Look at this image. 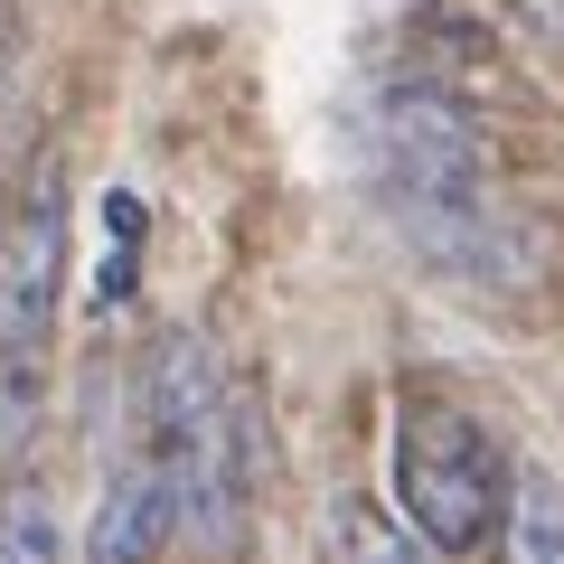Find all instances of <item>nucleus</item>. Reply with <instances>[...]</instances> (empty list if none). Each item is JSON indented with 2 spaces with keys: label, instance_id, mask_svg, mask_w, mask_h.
<instances>
[{
  "label": "nucleus",
  "instance_id": "obj_1",
  "mask_svg": "<svg viewBox=\"0 0 564 564\" xmlns=\"http://www.w3.org/2000/svg\"><path fill=\"white\" fill-rule=\"evenodd\" d=\"M367 170H377V207L433 273L480 282V292H518L527 282V226L499 188L480 122L433 85H395L367 122Z\"/></svg>",
  "mask_w": 564,
  "mask_h": 564
},
{
  "label": "nucleus",
  "instance_id": "obj_2",
  "mask_svg": "<svg viewBox=\"0 0 564 564\" xmlns=\"http://www.w3.org/2000/svg\"><path fill=\"white\" fill-rule=\"evenodd\" d=\"M132 433L180 508V555H236L254 527V404L198 329H161L132 367Z\"/></svg>",
  "mask_w": 564,
  "mask_h": 564
},
{
  "label": "nucleus",
  "instance_id": "obj_3",
  "mask_svg": "<svg viewBox=\"0 0 564 564\" xmlns=\"http://www.w3.org/2000/svg\"><path fill=\"white\" fill-rule=\"evenodd\" d=\"M508 489L518 462L499 452L480 414L443 386H395V414H386V508L414 545H433L443 564L489 555L508 518Z\"/></svg>",
  "mask_w": 564,
  "mask_h": 564
},
{
  "label": "nucleus",
  "instance_id": "obj_4",
  "mask_svg": "<svg viewBox=\"0 0 564 564\" xmlns=\"http://www.w3.org/2000/svg\"><path fill=\"white\" fill-rule=\"evenodd\" d=\"M66 302V170L39 161L20 198H0V348L47 358Z\"/></svg>",
  "mask_w": 564,
  "mask_h": 564
},
{
  "label": "nucleus",
  "instance_id": "obj_5",
  "mask_svg": "<svg viewBox=\"0 0 564 564\" xmlns=\"http://www.w3.org/2000/svg\"><path fill=\"white\" fill-rule=\"evenodd\" d=\"M170 555H180V508H170L161 462H151V452H141V433L122 423V452H113V470H104L85 564H170Z\"/></svg>",
  "mask_w": 564,
  "mask_h": 564
},
{
  "label": "nucleus",
  "instance_id": "obj_6",
  "mask_svg": "<svg viewBox=\"0 0 564 564\" xmlns=\"http://www.w3.org/2000/svg\"><path fill=\"white\" fill-rule=\"evenodd\" d=\"M499 555L508 564H564V489L545 470H518L508 518H499Z\"/></svg>",
  "mask_w": 564,
  "mask_h": 564
},
{
  "label": "nucleus",
  "instance_id": "obj_7",
  "mask_svg": "<svg viewBox=\"0 0 564 564\" xmlns=\"http://www.w3.org/2000/svg\"><path fill=\"white\" fill-rule=\"evenodd\" d=\"M0 564H66V518L39 480L0 489Z\"/></svg>",
  "mask_w": 564,
  "mask_h": 564
},
{
  "label": "nucleus",
  "instance_id": "obj_8",
  "mask_svg": "<svg viewBox=\"0 0 564 564\" xmlns=\"http://www.w3.org/2000/svg\"><path fill=\"white\" fill-rule=\"evenodd\" d=\"M39 423H47V358L0 348V470H20V452L39 443Z\"/></svg>",
  "mask_w": 564,
  "mask_h": 564
},
{
  "label": "nucleus",
  "instance_id": "obj_9",
  "mask_svg": "<svg viewBox=\"0 0 564 564\" xmlns=\"http://www.w3.org/2000/svg\"><path fill=\"white\" fill-rule=\"evenodd\" d=\"M0 132H10V29H0Z\"/></svg>",
  "mask_w": 564,
  "mask_h": 564
}]
</instances>
